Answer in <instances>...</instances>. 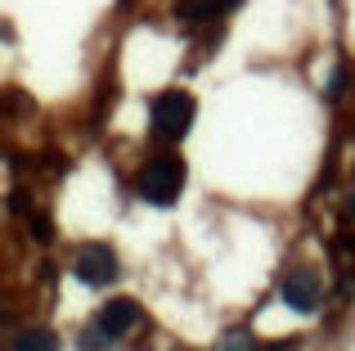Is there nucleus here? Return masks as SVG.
Wrapping results in <instances>:
<instances>
[{
	"label": "nucleus",
	"mask_w": 355,
	"mask_h": 351,
	"mask_svg": "<svg viewBox=\"0 0 355 351\" xmlns=\"http://www.w3.org/2000/svg\"><path fill=\"white\" fill-rule=\"evenodd\" d=\"M279 293H284V302L293 311H302V316H311V311L320 307V280H315L311 271H288Z\"/></svg>",
	"instance_id": "20e7f679"
},
{
	"label": "nucleus",
	"mask_w": 355,
	"mask_h": 351,
	"mask_svg": "<svg viewBox=\"0 0 355 351\" xmlns=\"http://www.w3.org/2000/svg\"><path fill=\"white\" fill-rule=\"evenodd\" d=\"M32 234H36V239H50V225H45V216H32Z\"/></svg>",
	"instance_id": "6e6552de"
},
{
	"label": "nucleus",
	"mask_w": 355,
	"mask_h": 351,
	"mask_svg": "<svg viewBox=\"0 0 355 351\" xmlns=\"http://www.w3.org/2000/svg\"><path fill=\"white\" fill-rule=\"evenodd\" d=\"M184 189V162L180 158H153L135 180V194L153 207H171Z\"/></svg>",
	"instance_id": "f257e3e1"
},
{
	"label": "nucleus",
	"mask_w": 355,
	"mask_h": 351,
	"mask_svg": "<svg viewBox=\"0 0 355 351\" xmlns=\"http://www.w3.org/2000/svg\"><path fill=\"white\" fill-rule=\"evenodd\" d=\"M225 351H252V334L248 329H234V334L225 338Z\"/></svg>",
	"instance_id": "0eeeda50"
},
{
	"label": "nucleus",
	"mask_w": 355,
	"mask_h": 351,
	"mask_svg": "<svg viewBox=\"0 0 355 351\" xmlns=\"http://www.w3.org/2000/svg\"><path fill=\"white\" fill-rule=\"evenodd\" d=\"M189 122H193V95L166 90V95L153 99V131L162 135V140H180V135L189 131Z\"/></svg>",
	"instance_id": "f03ea898"
},
{
	"label": "nucleus",
	"mask_w": 355,
	"mask_h": 351,
	"mask_svg": "<svg viewBox=\"0 0 355 351\" xmlns=\"http://www.w3.org/2000/svg\"><path fill=\"white\" fill-rule=\"evenodd\" d=\"M135 325H139V307L130 298H113L104 311H99V320H95V329L104 338H121L126 329H135Z\"/></svg>",
	"instance_id": "39448f33"
},
{
	"label": "nucleus",
	"mask_w": 355,
	"mask_h": 351,
	"mask_svg": "<svg viewBox=\"0 0 355 351\" xmlns=\"http://www.w3.org/2000/svg\"><path fill=\"white\" fill-rule=\"evenodd\" d=\"M14 351H59L50 329H23V334L14 338Z\"/></svg>",
	"instance_id": "423d86ee"
},
{
	"label": "nucleus",
	"mask_w": 355,
	"mask_h": 351,
	"mask_svg": "<svg viewBox=\"0 0 355 351\" xmlns=\"http://www.w3.org/2000/svg\"><path fill=\"white\" fill-rule=\"evenodd\" d=\"M72 275H77L81 284H90V289L113 284L117 280V257H113V248H104V243L77 248V257H72Z\"/></svg>",
	"instance_id": "7ed1b4c3"
}]
</instances>
